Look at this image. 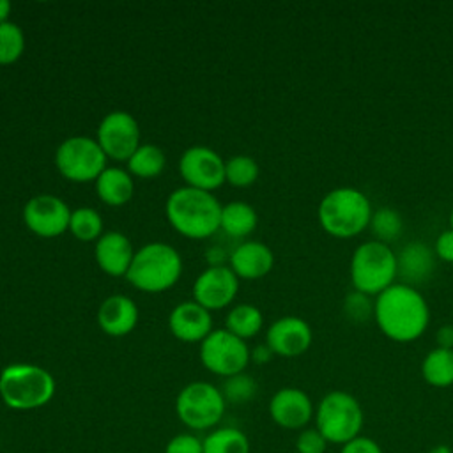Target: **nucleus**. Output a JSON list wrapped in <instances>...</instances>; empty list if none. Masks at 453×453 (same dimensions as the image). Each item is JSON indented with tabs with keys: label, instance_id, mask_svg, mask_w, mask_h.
Returning <instances> with one entry per match:
<instances>
[{
	"label": "nucleus",
	"instance_id": "21",
	"mask_svg": "<svg viewBox=\"0 0 453 453\" xmlns=\"http://www.w3.org/2000/svg\"><path fill=\"white\" fill-rule=\"evenodd\" d=\"M138 320L136 304L126 296H110L97 311L101 329L110 336H124L134 329Z\"/></svg>",
	"mask_w": 453,
	"mask_h": 453
},
{
	"label": "nucleus",
	"instance_id": "8",
	"mask_svg": "<svg viewBox=\"0 0 453 453\" xmlns=\"http://www.w3.org/2000/svg\"><path fill=\"white\" fill-rule=\"evenodd\" d=\"M225 398L216 386L196 380L180 389L175 400V412L182 425L191 430L214 428L225 414Z\"/></svg>",
	"mask_w": 453,
	"mask_h": 453
},
{
	"label": "nucleus",
	"instance_id": "43",
	"mask_svg": "<svg viewBox=\"0 0 453 453\" xmlns=\"http://www.w3.org/2000/svg\"><path fill=\"white\" fill-rule=\"evenodd\" d=\"M326 453H327V451H326Z\"/></svg>",
	"mask_w": 453,
	"mask_h": 453
},
{
	"label": "nucleus",
	"instance_id": "3",
	"mask_svg": "<svg viewBox=\"0 0 453 453\" xmlns=\"http://www.w3.org/2000/svg\"><path fill=\"white\" fill-rule=\"evenodd\" d=\"M368 196L350 186L331 189L319 203V223L333 237L349 239L359 235L372 219Z\"/></svg>",
	"mask_w": 453,
	"mask_h": 453
},
{
	"label": "nucleus",
	"instance_id": "18",
	"mask_svg": "<svg viewBox=\"0 0 453 453\" xmlns=\"http://www.w3.org/2000/svg\"><path fill=\"white\" fill-rule=\"evenodd\" d=\"M172 334L180 342H202L212 326L209 310L200 306L196 301H186L175 306L168 319Z\"/></svg>",
	"mask_w": 453,
	"mask_h": 453
},
{
	"label": "nucleus",
	"instance_id": "17",
	"mask_svg": "<svg viewBox=\"0 0 453 453\" xmlns=\"http://www.w3.org/2000/svg\"><path fill=\"white\" fill-rule=\"evenodd\" d=\"M435 251L419 241L405 244L396 255V276L400 283L414 287L426 283L435 271Z\"/></svg>",
	"mask_w": 453,
	"mask_h": 453
},
{
	"label": "nucleus",
	"instance_id": "29",
	"mask_svg": "<svg viewBox=\"0 0 453 453\" xmlns=\"http://www.w3.org/2000/svg\"><path fill=\"white\" fill-rule=\"evenodd\" d=\"M69 230L80 241H94L101 235L103 219L97 214V211H94L90 207H80L71 212Z\"/></svg>",
	"mask_w": 453,
	"mask_h": 453
},
{
	"label": "nucleus",
	"instance_id": "19",
	"mask_svg": "<svg viewBox=\"0 0 453 453\" xmlns=\"http://www.w3.org/2000/svg\"><path fill=\"white\" fill-rule=\"evenodd\" d=\"M133 257V246L120 232H106L96 242V260L110 276H126Z\"/></svg>",
	"mask_w": 453,
	"mask_h": 453
},
{
	"label": "nucleus",
	"instance_id": "6",
	"mask_svg": "<svg viewBox=\"0 0 453 453\" xmlns=\"http://www.w3.org/2000/svg\"><path fill=\"white\" fill-rule=\"evenodd\" d=\"M180 271L182 260L175 248L150 242L134 253L126 278L143 292H163L177 283Z\"/></svg>",
	"mask_w": 453,
	"mask_h": 453
},
{
	"label": "nucleus",
	"instance_id": "28",
	"mask_svg": "<svg viewBox=\"0 0 453 453\" xmlns=\"http://www.w3.org/2000/svg\"><path fill=\"white\" fill-rule=\"evenodd\" d=\"M370 230L375 235V241L389 244L396 241L403 232V219L400 212L393 207H380L373 211L370 219Z\"/></svg>",
	"mask_w": 453,
	"mask_h": 453
},
{
	"label": "nucleus",
	"instance_id": "14",
	"mask_svg": "<svg viewBox=\"0 0 453 453\" xmlns=\"http://www.w3.org/2000/svg\"><path fill=\"white\" fill-rule=\"evenodd\" d=\"M271 419L285 430H303L315 416V405L306 391L299 388H281L269 402Z\"/></svg>",
	"mask_w": 453,
	"mask_h": 453
},
{
	"label": "nucleus",
	"instance_id": "38",
	"mask_svg": "<svg viewBox=\"0 0 453 453\" xmlns=\"http://www.w3.org/2000/svg\"><path fill=\"white\" fill-rule=\"evenodd\" d=\"M435 342L441 349H453V326L444 324L435 331Z\"/></svg>",
	"mask_w": 453,
	"mask_h": 453
},
{
	"label": "nucleus",
	"instance_id": "40",
	"mask_svg": "<svg viewBox=\"0 0 453 453\" xmlns=\"http://www.w3.org/2000/svg\"><path fill=\"white\" fill-rule=\"evenodd\" d=\"M9 12H11V4L7 0H0V23L7 21Z\"/></svg>",
	"mask_w": 453,
	"mask_h": 453
},
{
	"label": "nucleus",
	"instance_id": "33",
	"mask_svg": "<svg viewBox=\"0 0 453 453\" xmlns=\"http://www.w3.org/2000/svg\"><path fill=\"white\" fill-rule=\"evenodd\" d=\"M221 393H223L225 402L244 403V402H250L257 395V382L251 375H246L242 372V373L226 377Z\"/></svg>",
	"mask_w": 453,
	"mask_h": 453
},
{
	"label": "nucleus",
	"instance_id": "42",
	"mask_svg": "<svg viewBox=\"0 0 453 453\" xmlns=\"http://www.w3.org/2000/svg\"><path fill=\"white\" fill-rule=\"evenodd\" d=\"M449 228L453 230V209H451V212H449Z\"/></svg>",
	"mask_w": 453,
	"mask_h": 453
},
{
	"label": "nucleus",
	"instance_id": "5",
	"mask_svg": "<svg viewBox=\"0 0 453 453\" xmlns=\"http://www.w3.org/2000/svg\"><path fill=\"white\" fill-rule=\"evenodd\" d=\"M315 428L327 444L343 446L361 435L365 414L354 395L342 389L326 393L315 407Z\"/></svg>",
	"mask_w": 453,
	"mask_h": 453
},
{
	"label": "nucleus",
	"instance_id": "24",
	"mask_svg": "<svg viewBox=\"0 0 453 453\" xmlns=\"http://www.w3.org/2000/svg\"><path fill=\"white\" fill-rule=\"evenodd\" d=\"M257 212L244 202H230L221 209L219 226L232 237H244L257 226Z\"/></svg>",
	"mask_w": 453,
	"mask_h": 453
},
{
	"label": "nucleus",
	"instance_id": "27",
	"mask_svg": "<svg viewBox=\"0 0 453 453\" xmlns=\"http://www.w3.org/2000/svg\"><path fill=\"white\" fill-rule=\"evenodd\" d=\"M127 168L133 175L149 179L156 177L163 172L165 168V154L159 147L156 145H140L134 154L127 159Z\"/></svg>",
	"mask_w": 453,
	"mask_h": 453
},
{
	"label": "nucleus",
	"instance_id": "11",
	"mask_svg": "<svg viewBox=\"0 0 453 453\" xmlns=\"http://www.w3.org/2000/svg\"><path fill=\"white\" fill-rule=\"evenodd\" d=\"M138 142V122L127 111L108 113L97 127V143L106 156L117 161H127L140 147Z\"/></svg>",
	"mask_w": 453,
	"mask_h": 453
},
{
	"label": "nucleus",
	"instance_id": "34",
	"mask_svg": "<svg viewBox=\"0 0 453 453\" xmlns=\"http://www.w3.org/2000/svg\"><path fill=\"white\" fill-rule=\"evenodd\" d=\"M327 441L315 426H306L299 430L296 437V451L297 453H326Z\"/></svg>",
	"mask_w": 453,
	"mask_h": 453
},
{
	"label": "nucleus",
	"instance_id": "41",
	"mask_svg": "<svg viewBox=\"0 0 453 453\" xmlns=\"http://www.w3.org/2000/svg\"><path fill=\"white\" fill-rule=\"evenodd\" d=\"M426 453H453V449L448 444H435Z\"/></svg>",
	"mask_w": 453,
	"mask_h": 453
},
{
	"label": "nucleus",
	"instance_id": "16",
	"mask_svg": "<svg viewBox=\"0 0 453 453\" xmlns=\"http://www.w3.org/2000/svg\"><path fill=\"white\" fill-rule=\"evenodd\" d=\"M313 340L311 327L299 317H281L273 322L265 334L269 349L281 357H296L304 354Z\"/></svg>",
	"mask_w": 453,
	"mask_h": 453
},
{
	"label": "nucleus",
	"instance_id": "4",
	"mask_svg": "<svg viewBox=\"0 0 453 453\" xmlns=\"http://www.w3.org/2000/svg\"><path fill=\"white\" fill-rule=\"evenodd\" d=\"M53 395V375L37 365L14 363L7 365L0 373V396L9 409H39L50 403Z\"/></svg>",
	"mask_w": 453,
	"mask_h": 453
},
{
	"label": "nucleus",
	"instance_id": "37",
	"mask_svg": "<svg viewBox=\"0 0 453 453\" xmlns=\"http://www.w3.org/2000/svg\"><path fill=\"white\" fill-rule=\"evenodd\" d=\"M435 257L453 264V230L448 228L444 230L437 239H435V246H434Z\"/></svg>",
	"mask_w": 453,
	"mask_h": 453
},
{
	"label": "nucleus",
	"instance_id": "2",
	"mask_svg": "<svg viewBox=\"0 0 453 453\" xmlns=\"http://www.w3.org/2000/svg\"><path fill=\"white\" fill-rule=\"evenodd\" d=\"M221 205L214 195L196 188H179L166 200L172 226L191 239H205L219 228Z\"/></svg>",
	"mask_w": 453,
	"mask_h": 453
},
{
	"label": "nucleus",
	"instance_id": "15",
	"mask_svg": "<svg viewBox=\"0 0 453 453\" xmlns=\"http://www.w3.org/2000/svg\"><path fill=\"white\" fill-rule=\"evenodd\" d=\"M237 288V276L230 267L212 265L196 278L193 297L205 310H219L232 303Z\"/></svg>",
	"mask_w": 453,
	"mask_h": 453
},
{
	"label": "nucleus",
	"instance_id": "30",
	"mask_svg": "<svg viewBox=\"0 0 453 453\" xmlns=\"http://www.w3.org/2000/svg\"><path fill=\"white\" fill-rule=\"evenodd\" d=\"M258 177V165L250 156H234L225 163V180L235 188H248Z\"/></svg>",
	"mask_w": 453,
	"mask_h": 453
},
{
	"label": "nucleus",
	"instance_id": "31",
	"mask_svg": "<svg viewBox=\"0 0 453 453\" xmlns=\"http://www.w3.org/2000/svg\"><path fill=\"white\" fill-rule=\"evenodd\" d=\"M25 48V37L21 28L12 21L0 23V64L16 62Z\"/></svg>",
	"mask_w": 453,
	"mask_h": 453
},
{
	"label": "nucleus",
	"instance_id": "23",
	"mask_svg": "<svg viewBox=\"0 0 453 453\" xmlns=\"http://www.w3.org/2000/svg\"><path fill=\"white\" fill-rule=\"evenodd\" d=\"M421 375L434 388L453 386V349H432L421 363Z\"/></svg>",
	"mask_w": 453,
	"mask_h": 453
},
{
	"label": "nucleus",
	"instance_id": "39",
	"mask_svg": "<svg viewBox=\"0 0 453 453\" xmlns=\"http://www.w3.org/2000/svg\"><path fill=\"white\" fill-rule=\"evenodd\" d=\"M274 356V352L269 349V345H258L250 352V359H253L255 363H267L271 357Z\"/></svg>",
	"mask_w": 453,
	"mask_h": 453
},
{
	"label": "nucleus",
	"instance_id": "9",
	"mask_svg": "<svg viewBox=\"0 0 453 453\" xmlns=\"http://www.w3.org/2000/svg\"><path fill=\"white\" fill-rule=\"evenodd\" d=\"M55 163L65 179L88 182L97 179L106 168V154L97 140L88 136H71L58 145Z\"/></svg>",
	"mask_w": 453,
	"mask_h": 453
},
{
	"label": "nucleus",
	"instance_id": "26",
	"mask_svg": "<svg viewBox=\"0 0 453 453\" xmlns=\"http://www.w3.org/2000/svg\"><path fill=\"white\" fill-rule=\"evenodd\" d=\"M264 317L260 310L253 304H237L225 320V329L232 334L239 336L241 340L255 336L262 329Z\"/></svg>",
	"mask_w": 453,
	"mask_h": 453
},
{
	"label": "nucleus",
	"instance_id": "10",
	"mask_svg": "<svg viewBox=\"0 0 453 453\" xmlns=\"http://www.w3.org/2000/svg\"><path fill=\"white\" fill-rule=\"evenodd\" d=\"M202 365L221 377L242 373L250 361V349L244 340L226 329L211 331L200 345Z\"/></svg>",
	"mask_w": 453,
	"mask_h": 453
},
{
	"label": "nucleus",
	"instance_id": "32",
	"mask_svg": "<svg viewBox=\"0 0 453 453\" xmlns=\"http://www.w3.org/2000/svg\"><path fill=\"white\" fill-rule=\"evenodd\" d=\"M375 301L359 290H352L343 299V315L352 324H365L373 317Z\"/></svg>",
	"mask_w": 453,
	"mask_h": 453
},
{
	"label": "nucleus",
	"instance_id": "20",
	"mask_svg": "<svg viewBox=\"0 0 453 453\" xmlns=\"http://www.w3.org/2000/svg\"><path fill=\"white\" fill-rule=\"evenodd\" d=\"M274 264V255L264 242L246 241L239 244L230 255V269L235 276L257 280L265 276Z\"/></svg>",
	"mask_w": 453,
	"mask_h": 453
},
{
	"label": "nucleus",
	"instance_id": "7",
	"mask_svg": "<svg viewBox=\"0 0 453 453\" xmlns=\"http://www.w3.org/2000/svg\"><path fill=\"white\" fill-rule=\"evenodd\" d=\"M396 255L380 241L359 244L350 258V281L354 290L366 296H379L395 283Z\"/></svg>",
	"mask_w": 453,
	"mask_h": 453
},
{
	"label": "nucleus",
	"instance_id": "13",
	"mask_svg": "<svg viewBox=\"0 0 453 453\" xmlns=\"http://www.w3.org/2000/svg\"><path fill=\"white\" fill-rule=\"evenodd\" d=\"M25 225L41 237H57L69 228L71 211L55 195H37L23 209Z\"/></svg>",
	"mask_w": 453,
	"mask_h": 453
},
{
	"label": "nucleus",
	"instance_id": "1",
	"mask_svg": "<svg viewBox=\"0 0 453 453\" xmlns=\"http://www.w3.org/2000/svg\"><path fill=\"white\" fill-rule=\"evenodd\" d=\"M373 319L384 336L398 343H409L428 327L430 310L418 288L393 283L375 297Z\"/></svg>",
	"mask_w": 453,
	"mask_h": 453
},
{
	"label": "nucleus",
	"instance_id": "36",
	"mask_svg": "<svg viewBox=\"0 0 453 453\" xmlns=\"http://www.w3.org/2000/svg\"><path fill=\"white\" fill-rule=\"evenodd\" d=\"M338 453H384L380 444L366 435H359L352 441H349L347 444L340 446Z\"/></svg>",
	"mask_w": 453,
	"mask_h": 453
},
{
	"label": "nucleus",
	"instance_id": "35",
	"mask_svg": "<svg viewBox=\"0 0 453 453\" xmlns=\"http://www.w3.org/2000/svg\"><path fill=\"white\" fill-rule=\"evenodd\" d=\"M165 453H203V442L193 434H177L166 442Z\"/></svg>",
	"mask_w": 453,
	"mask_h": 453
},
{
	"label": "nucleus",
	"instance_id": "12",
	"mask_svg": "<svg viewBox=\"0 0 453 453\" xmlns=\"http://www.w3.org/2000/svg\"><path fill=\"white\" fill-rule=\"evenodd\" d=\"M182 179L189 188L212 191L225 182V163L218 152L207 147L188 149L179 161Z\"/></svg>",
	"mask_w": 453,
	"mask_h": 453
},
{
	"label": "nucleus",
	"instance_id": "22",
	"mask_svg": "<svg viewBox=\"0 0 453 453\" xmlns=\"http://www.w3.org/2000/svg\"><path fill=\"white\" fill-rule=\"evenodd\" d=\"M133 179L126 170L104 168L96 179V191L99 198L108 205H122L133 196Z\"/></svg>",
	"mask_w": 453,
	"mask_h": 453
},
{
	"label": "nucleus",
	"instance_id": "25",
	"mask_svg": "<svg viewBox=\"0 0 453 453\" xmlns=\"http://www.w3.org/2000/svg\"><path fill=\"white\" fill-rule=\"evenodd\" d=\"M202 442L203 453H250L248 435L234 426L214 428Z\"/></svg>",
	"mask_w": 453,
	"mask_h": 453
}]
</instances>
